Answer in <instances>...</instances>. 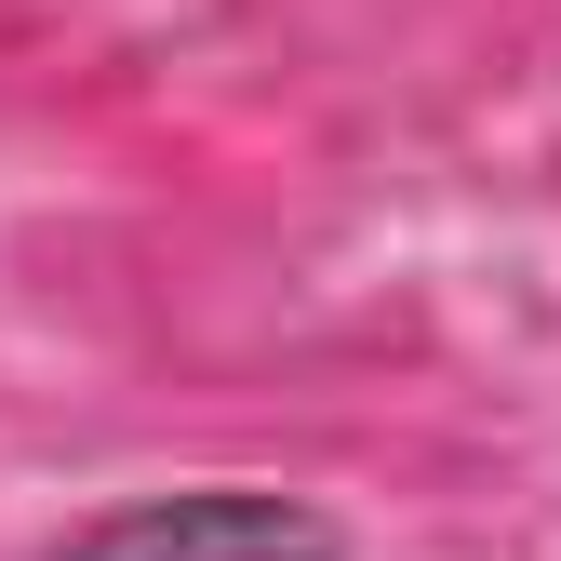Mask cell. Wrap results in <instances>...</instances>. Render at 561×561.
I'll use <instances>...</instances> for the list:
<instances>
[{
    "label": "cell",
    "instance_id": "6da1fadb",
    "mask_svg": "<svg viewBox=\"0 0 561 561\" xmlns=\"http://www.w3.org/2000/svg\"><path fill=\"white\" fill-rule=\"evenodd\" d=\"M27 561H347V522L295 481H161L41 535Z\"/></svg>",
    "mask_w": 561,
    "mask_h": 561
}]
</instances>
